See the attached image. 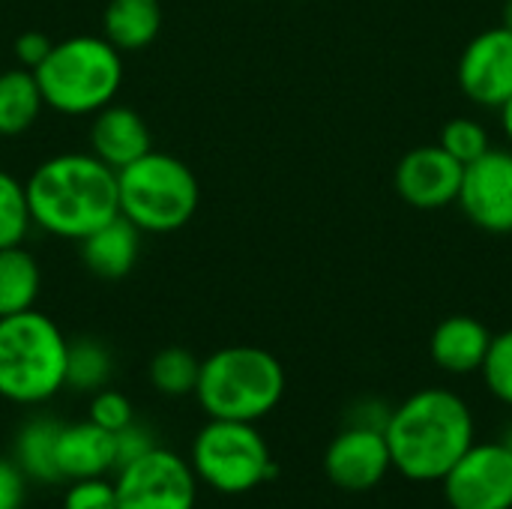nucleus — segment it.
I'll return each instance as SVG.
<instances>
[{
    "mask_svg": "<svg viewBox=\"0 0 512 509\" xmlns=\"http://www.w3.org/2000/svg\"><path fill=\"white\" fill-rule=\"evenodd\" d=\"M30 228L33 219H30L27 189L15 174L0 168V249L21 246Z\"/></svg>",
    "mask_w": 512,
    "mask_h": 509,
    "instance_id": "24",
    "label": "nucleus"
},
{
    "mask_svg": "<svg viewBox=\"0 0 512 509\" xmlns=\"http://www.w3.org/2000/svg\"><path fill=\"white\" fill-rule=\"evenodd\" d=\"M78 249H81L84 267L93 276L114 282L132 273L141 255V231L117 213L114 219L90 231L84 240H78Z\"/></svg>",
    "mask_w": 512,
    "mask_h": 509,
    "instance_id": "16",
    "label": "nucleus"
},
{
    "mask_svg": "<svg viewBox=\"0 0 512 509\" xmlns=\"http://www.w3.org/2000/svg\"><path fill=\"white\" fill-rule=\"evenodd\" d=\"M465 165L456 162L441 144L408 150L393 174L396 192L417 210H441L459 201Z\"/></svg>",
    "mask_w": 512,
    "mask_h": 509,
    "instance_id": "12",
    "label": "nucleus"
},
{
    "mask_svg": "<svg viewBox=\"0 0 512 509\" xmlns=\"http://www.w3.org/2000/svg\"><path fill=\"white\" fill-rule=\"evenodd\" d=\"M324 471L333 486L345 492H369L375 489L390 471V447L384 432L372 429H354L345 426L324 453Z\"/></svg>",
    "mask_w": 512,
    "mask_h": 509,
    "instance_id": "13",
    "label": "nucleus"
},
{
    "mask_svg": "<svg viewBox=\"0 0 512 509\" xmlns=\"http://www.w3.org/2000/svg\"><path fill=\"white\" fill-rule=\"evenodd\" d=\"M462 93L483 108H501L512 96V30L504 24L477 33L456 66Z\"/></svg>",
    "mask_w": 512,
    "mask_h": 509,
    "instance_id": "11",
    "label": "nucleus"
},
{
    "mask_svg": "<svg viewBox=\"0 0 512 509\" xmlns=\"http://www.w3.org/2000/svg\"><path fill=\"white\" fill-rule=\"evenodd\" d=\"M195 396L210 420L258 423L285 396L282 363L255 345H231L201 360Z\"/></svg>",
    "mask_w": 512,
    "mask_h": 509,
    "instance_id": "4",
    "label": "nucleus"
},
{
    "mask_svg": "<svg viewBox=\"0 0 512 509\" xmlns=\"http://www.w3.org/2000/svg\"><path fill=\"white\" fill-rule=\"evenodd\" d=\"M120 216L141 234H171L192 222L201 189L192 168L162 150H150L117 171Z\"/></svg>",
    "mask_w": 512,
    "mask_h": 509,
    "instance_id": "6",
    "label": "nucleus"
},
{
    "mask_svg": "<svg viewBox=\"0 0 512 509\" xmlns=\"http://www.w3.org/2000/svg\"><path fill=\"white\" fill-rule=\"evenodd\" d=\"M51 45H54V39H51L48 33H42V30H24V33H18V36H15V42H12V54H15L18 66H24V69H30V72H33V69L48 57Z\"/></svg>",
    "mask_w": 512,
    "mask_h": 509,
    "instance_id": "31",
    "label": "nucleus"
},
{
    "mask_svg": "<svg viewBox=\"0 0 512 509\" xmlns=\"http://www.w3.org/2000/svg\"><path fill=\"white\" fill-rule=\"evenodd\" d=\"M30 219L51 237L84 240L120 213L117 171L87 153H57L33 168L24 183Z\"/></svg>",
    "mask_w": 512,
    "mask_h": 509,
    "instance_id": "2",
    "label": "nucleus"
},
{
    "mask_svg": "<svg viewBox=\"0 0 512 509\" xmlns=\"http://www.w3.org/2000/svg\"><path fill=\"white\" fill-rule=\"evenodd\" d=\"M87 420H93L99 429L114 435V432H120L123 426H129L135 420V411H132V402L123 393L102 387L90 399V417Z\"/></svg>",
    "mask_w": 512,
    "mask_h": 509,
    "instance_id": "27",
    "label": "nucleus"
},
{
    "mask_svg": "<svg viewBox=\"0 0 512 509\" xmlns=\"http://www.w3.org/2000/svg\"><path fill=\"white\" fill-rule=\"evenodd\" d=\"M114 372V360L111 351L93 339V336H81L69 342V354H66V387L78 390V393H96L108 384Z\"/></svg>",
    "mask_w": 512,
    "mask_h": 509,
    "instance_id": "22",
    "label": "nucleus"
},
{
    "mask_svg": "<svg viewBox=\"0 0 512 509\" xmlns=\"http://www.w3.org/2000/svg\"><path fill=\"white\" fill-rule=\"evenodd\" d=\"M57 438H60V423L48 420V417H36L18 432V438H15V465L24 471L27 480L60 483Z\"/></svg>",
    "mask_w": 512,
    "mask_h": 509,
    "instance_id": "21",
    "label": "nucleus"
},
{
    "mask_svg": "<svg viewBox=\"0 0 512 509\" xmlns=\"http://www.w3.org/2000/svg\"><path fill=\"white\" fill-rule=\"evenodd\" d=\"M39 288L42 273L24 243L0 249V318L36 309Z\"/></svg>",
    "mask_w": 512,
    "mask_h": 509,
    "instance_id": "20",
    "label": "nucleus"
},
{
    "mask_svg": "<svg viewBox=\"0 0 512 509\" xmlns=\"http://www.w3.org/2000/svg\"><path fill=\"white\" fill-rule=\"evenodd\" d=\"M192 471L222 495H246L276 477L270 447L255 423L210 420L192 444Z\"/></svg>",
    "mask_w": 512,
    "mask_h": 509,
    "instance_id": "7",
    "label": "nucleus"
},
{
    "mask_svg": "<svg viewBox=\"0 0 512 509\" xmlns=\"http://www.w3.org/2000/svg\"><path fill=\"white\" fill-rule=\"evenodd\" d=\"M27 495V477L15 462L0 459V509H21Z\"/></svg>",
    "mask_w": 512,
    "mask_h": 509,
    "instance_id": "32",
    "label": "nucleus"
},
{
    "mask_svg": "<svg viewBox=\"0 0 512 509\" xmlns=\"http://www.w3.org/2000/svg\"><path fill=\"white\" fill-rule=\"evenodd\" d=\"M441 486L450 509H512V453L501 441H474Z\"/></svg>",
    "mask_w": 512,
    "mask_h": 509,
    "instance_id": "9",
    "label": "nucleus"
},
{
    "mask_svg": "<svg viewBox=\"0 0 512 509\" xmlns=\"http://www.w3.org/2000/svg\"><path fill=\"white\" fill-rule=\"evenodd\" d=\"M69 339L42 312L0 318V399L42 405L66 387Z\"/></svg>",
    "mask_w": 512,
    "mask_h": 509,
    "instance_id": "5",
    "label": "nucleus"
},
{
    "mask_svg": "<svg viewBox=\"0 0 512 509\" xmlns=\"http://www.w3.org/2000/svg\"><path fill=\"white\" fill-rule=\"evenodd\" d=\"M33 75L51 111L66 117H93L120 93L123 54L105 36L78 33L54 42Z\"/></svg>",
    "mask_w": 512,
    "mask_h": 509,
    "instance_id": "3",
    "label": "nucleus"
},
{
    "mask_svg": "<svg viewBox=\"0 0 512 509\" xmlns=\"http://www.w3.org/2000/svg\"><path fill=\"white\" fill-rule=\"evenodd\" d=\"M501 444H504V447H507V450L512 453V423L507 426V429H504V435H501Z\"/></svg>",
    "mask_w": 512,
    "mask_h": 509,
    "instance_id": "35",
    "label": "nucleus"
},
{
    "mask_svg": "<svg viewBox=\"0 0 512 509\" xmlns=\"http://www.w3.org/2000/svg\"><path fill=\"white\" fill-rule=\"evenodd\" d=\"M45 108L39 81L30 69L15 66L0 72V135L15 138L33 129Z\"/></svg>",
    "mask_w": 512,
    "mask_h": 509,
    "instance_id": "19",
    "label": "nucleus"
},
{
    "mask_svg": "<svg viewBox=\"0 0 512 509\" xmlns=\"http://www.w3.org/2000/svg\"><path fill=\"white\" fill-rule=\"evenodd\" d=\"M498 114H501V129H504V135H507V141L512 144V96L498 108Z\"/></svg>",
    "mask_w": 512,
    "mask_h": 509,
    "instance_id": "33",
    "label": "nucleus"
},
{
    "mask_svg": "<svg viewBox=\"0 0 512 509\" xmlns=\"http://www.w3.org/2000/svg\"><path fill=\"white\" fill-rule=\"evenodd\" d=\"M87 144H90V153L99 162H105L111 171L132 165L135 159H141L144 153L153 150L150 126L144 123V117L135 108L117 105V102H111L93 114Z\"/></svg>",
    "mask_w": 512,
    "mask_h": 509,
    "instance_id": "14",
    "label": "nucleus"
},
{
    "mask_svg": "<svg viewBox=\"0 0 512 509\" xmlns=\"http://www.w3.org/2000/svg\"><path fill=\"white\" fill-rule=\"evenodd\" d=\"M162 30L159 0H108L102 12V36L120 51H144Z\"/></svg>",
    "mask_w": 512,
    "mask_h": 509,
    "instance_id": "18",
    "label": "nucleus"
},
{
    "mask_svg": "<svg viewBox=\"0 0 512 509\" xmlns=\"http://www.w3.org/2000/svg\"><path fill=\"white\" fill-rule=\"evenodd\" d=\"M489 345L492 333L483 321L471 315H450L435 327L429 339V354L432 363L447 375H474L483 369Z\"/></svg>",
    "mask_w": 512,
    "mask_h": 509,
    "instance_id": "15",
    "label": "nucleus"
},
{
    "mask_svg": "<svg viewBox=\"0 0 512 509\" xmlns=\"http://www.w3.org/2000/svg\"><path fill=\"white\" fill-rule=\"evenodd\" d=\"M474 414L468 402L444 387L411 393L393 408L384 429L393 471L414 483H441L474 447Z\"/></svg>",
    "mask_w": 512,
    "mask_h": 509,
    "instance_id": "1",
    "label": "nucleus"
},
{
    "mask_svg": "<svg viewBox=\"0 0 512 509\" xmlns=\"http://www.w3.org/2000/svg\"><path fill=\"white\" fill-rule=\"evenodd\" d=\"M114 474L117 509H195L198 504L192 465L165 447L147 450Z\"/></svg>",
    "mask_w": 512,
    "mask_h": 509,
    "instance_id": "8",
    "label": "nucleus"
},
{
    "mask_svg": "<svg viewBox=\"0 0 512 509\" xmlns=\"http://www.w3.org/2000/svg\"><path fill=\"white\" fill-rule=\"evenodd\" d=\"M501 24L512 30V0H504V9H501Z\"/></svg>",
    "mask_w": 512,
    "mask_h": 509,
    "instance_id": "34",
    "label": "nucleus"
},
{
    "mask_svg": "<svg viewBox=\"0 0 512 509\" xmlns=\"http://www.w3.org/2000/svg\"><path fill=\"white\" fill-rule=\"evenodd\" d=\"M153 447H156L153 435H150L144 426H138V423L132 420L129 426H123L120 432H114V471H120L123 465L141 459V456H144L147 450H153Z\"/></svg>",
    "mask_w": 512,
    "mask_h": 509,
    "instance_id": "29",
    "label": "nucleus"
},
{
    "mask_svg": "<svg viewBox=\"0 0 512 509\" xmlns=\"http://www.w3.org/2000/svg\"><path fill=\"white\" fill-rule=\"evenodd\" d=\"M390 414H393V408H390L384 399H378V396H363V399H357V402L345 411V426L384 432L387 423H390Z\"/></svg>",
    "mask_w": 512,
    "mask_h": 509,
    "instance_id": "30",
    "label": "nucleus"
},
{
    "mask_svg": "<svg viewBox=\"0 0 512 509\" xmlns=\"http://www.w3.org/2000/svg\"><path fill=\"white\" fill-rule=\"evenodd\" d=\"M57 471L60 480H90L114 471V435L99 429L93 420L60 426L57 438Z\"/></svg>",
    "mask_w": 512,
    "mask_h": 509,
    "instance_id": "17",
    "label": "nucleus"
},
{
    "mask_svg": "<svg viewBox=\"0 0 512 509\" xmlns=\"http://www.w3.org/2000/svg\"><path fill=\"white\" fill-rule=\"evenodd\" d=\"M63 509H117L114 483H108L105 477L72 480L63 495Z\"/></svg>",
    "mask_w": 512,
    "mask_h": 509,
    "instance_id": "28",
    "label": "nucleus"
},
{
    "mask_svg": "<svg viewBox=\"0 0 512 509\" xmlns=\"http://www.w3.org/2000/svg\"><path fill=\"white\" fill-rule=\"evenodd\" d=\"M438 144L462 165H471L477 162L480 156H486L492 150V138H489V129L474 120V117H453L444 123L441 129V138Z\"/></svg>",
    "mask_w": 512,
    "mask_h": 509,
    "instance_id": "25",
    "label": "nucleus"
},
{
    "mask_svg": "<svg viewBox=\"0 0 512 509\" xmlns=\"http://www.w3.org/2000/svg\"><path fill=\"white\" fill-rule=\"evenodd\" d=\"M198 375H201V360L186 348H162L150 360V384L156 387V393L171 399L195 393Z\"/></svg>",
    "mask_w": 512,
    "mask_h": 509,
    "instance_id": "23",
    "label": "nucleus"
},
{
    "mask_svg": "<svg viewBox=\"0 0 512 509\" xmlns=\"http://www.w3.org/2000/svg\"><path fill=\"white\" fill-rule=\"evenodd\" d=\"M480 375L486 381V390L501 405L512 408V330L492 336V345H489Z\"/></svg>",
    "mask_w": 512,
    "mask_h": 509,
    "instance_id": "26",
    "label": "nucleus"
},
{
    "mask_svg": "<svg viewBox=\"0 0 512 509\" xmlns=\"http://www.w3.org/2000/svg\"><path fill=\"white\" fill-rule=\"evenodd\" d=\"M465 216L489 234H512V150L492 147L465 165L459 201Z\"/></svg>",
    "mask_w": 512,
    "mask_h": 509,
    "instance_id": "10",
    "label": "nucleus"
}]
</instances>
